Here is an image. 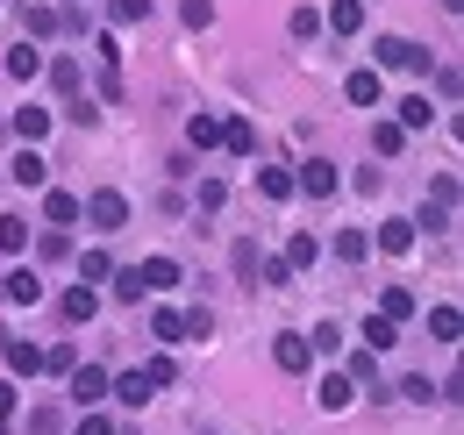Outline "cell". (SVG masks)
Returning <instances> with one entry per match:
<instances>
[{
	"instance_id": "1",
	"label": "cell",
	"mask_w": 464,
	"mask_h": 435,
	"mask_svg": "<svg viewBox=\"0 0 464 435\" xmlns=\"http://www.w3.org/2000/svg\"><path fill=\"white\" fill-rule=\"evenodd\" d=\"M79 221H86L93 236H115V228H129V193H115V186H93V193L79 200Z\"/></svg>"
},
{
	"instance_id": "2",
	"label": "cell",
	"mask_w": 464,
	"mask_h": 435,
	"mask_svg": "<svg viewBox=\"0 0 464 435\" xmlns=\"http://www.w3.org/2000/svg\"><path fill=\"white\" fill-rule=\"evenodd\" d=\"M372 72H429V51L407 36H379L372 44Z\"/></svg>"
},
{
	"instance_id": "3",
	"label": "cell",
	"mask_w": 464,
	"mask_h": 435,
	"mask_svg": "<svg viewBox=\"0 0 464 435\" xmlns=\"http://www.w3.org/2000/svg\"><path fill=\"white\" fill-rule=\"evenodd\" d=\"M272 364H279V372H314L307 328H279V335H272Z\"/></svg>"
},
{
	"instance_id": "4",
	"label": "cell",
	"mask_w": 464,
	"mask_h": 435,
	"mask_svg": "<svg viewBox=\"0 0 464 435\" xmlns=\"http://www.w3.org/2000/svg\"><path fill=\"white\" fill-rule=\"evenodd\" d=\"M0 300H7V307H36V300H44V278H36V265H14V272L0 278Z\"/></svg>"
},
{
	"instance_id": "5",
	"label": "cell",
	"mask_w": 464,
	"mask_h": 435,
	"mask_svg": "<svg viewBox=\"0 0 464 435\" xmlns=\"http://www.w3.org/2000/svg\"><path fill=\"white\" fill-rule=\"evenodd\" d=\"M0 357H7V372H14V379H36V372H44V350H36V343H22V335H7V328H0Z\"/></svg>"
},
{
	"instance_id": "6",
	"label": "cell",
	"mask_w": 464,
	"mask_h": 435,
	"mask_svg": "<svg viewBox=\"0 0 464 435\" xmlns=\"http://www.w3.org/2000/svg\"><path fill=\"white\" fill-rule=\"evenodd\" d=\"M336 186H343V179H336V164H300V171H293V193H307V200H329V193H336Z\"/></svg>"
},
{
	"instance_id": "7",
	"label": "cell",
	"mask_w": 464,
	"mask_h": 435,
	"mask_svg": "<svg viewBox=\"0 0 464 435\" xmlns=\"http://www.w3.org/2000/svg\"><path fill=\"white\" fill-rule=\"evenodd\" d=\"M7 179H14V186H29V193H44V186H51V158H44V150H14Z\"/></svg>"
},
{
	"instance_id": "8",
	"label": "cell",
	"mask_w": 464,
	"mask_h": 435,
	"mask_svg": "<svg viewBox=\"0 0 464 435\" xmlns=\"http://www.w3.org/2000/svg\"><path fill=\"white\" fill-rule=\"evenodd\" d=\"M72 400H79V414H93V407L108 400V372H101V364H79V372H72Z\"/></svg>"
},
{
	"instance_id": "9",
	"label": "cell",
	"mask_w": 464,
	"mask_h": 435,
	"mask_svg": "<svg viewBox=\"0 0 464 435\" xmlns=\"http://www.w3.org/2000/svg\"><path fill=\"white\" fill-rule=\"evenodd\" d=\"M58 314H64V322H72V328H86V322H93V314H101V293H93V285H72V293H64V300H58Z\"/></svg>"
},
{
	"instance_id": "10",
	"label": "cell",
	"mask_w": 464,
	"mask_h": 435,
	"mask_svg": "<svg viewBox=\"0 0 464 435\" xmlns=\"http://www.w3.org/2000/svg\"><path fill=\"white\" fill-rule=\"evenodd\" d=\"M14 136H22V150H36L44 136H51V108H14V121H7Z\"/></svg>"
},
{
	"instance_id": "11",
	"label": "cell",
	"mask_w": 464,
	"mask_h": 435,
	"mask_svg": "<svg viewBox=\"0 0 464 435\" xmlns=\"http://www.w3.org/2000/svg\"><path fill=\"white\" fill-rule=\"evenodd\" d=\"M215 143H222V114H186V150H215Z\"/></svg>"
},
{
	"instance_id": "12",
	"label": "cell",
	"mask_w": 464,
	"mask_h": 435,
	"mask_svg": "<svg viewBox=\"0 0 464 435\" xmlns=\"http://www.w3.org/2000/svg\"><path fill=\"white\" fill-rule=\"evenodd\" d=\"M343 93L357 101V108H386V79H379V72H350Z\"/></svg>"
},
{
	"instance_id": "13",
	"label": "cell",
	"mask_w": 464,
	"mask_h": 435,
	"mask_svg": "<svg viewBox=\"0 0 464 435\" xmlns=\"http://www.w3.org/2000/svg\"><path fill=\"white\" fill-rule=\"evenodd\" d=\"M257 193H265L272 208H286V200H293V171H286V164H257Z\"/></svg>"
},
{
	"instance_id": "14",
	"label": "cell",
	"mask_w": 464,
	"mask_h": 435,
	"mask_svg": "<svg viewBox=\"0 0 464 435\" xmlns=\"http://www.w3.org/2000/svg\"><path fill=\"white\" fill-rule=\"evenodd\" d=\"M322 29H329V36H357V29H364V0H336V7L322 14Z\"/></svg>"
},
{
	"instance_id": "15",
	"label": "cell",
	"mask_w": 464,
	"mask_h": 435,
	"mask_svg": "<svg viewBox=\"0 0 464 435\" xmlns=\"http://www.w3.org/2000/svg\"><path fill=\"white\" fill-rule=\"evenodd\" d=\"M222 150H229V158H257V129H250L243 114H229V121H222Z\"/></svg>"
},
{
	"instance_id": "16",
	"label": "cell",
	"mask_w": 464,
	"mask_h": 435,
	"mask_svg": "<svg viewBox=\"0 0 464 435\" xmlns=\"http://www.w3.org/2000/svg\"><path fill=\"white\" fill-rule=\"evenodd\" d=\"M314 400H322V414H343L350 400H357V385H350V379H343V372H329V379L314 385Z\"/></svg>"
},
{
	"instance_id": "17",
	"label": "cell",
	"mask_w": 464,
	"mask_h": 435,
	"mask_svg": "<svg viewBox=\"0 0 464 435\" xmlns=\"http://www.w3.org/2000/svg\"><path fill=\"white\" fill-rule=\"evenodd\" d=\"M136 278H143V293H172V285H179V265H172V257H143Z\"/></svg>"
},
{
	"instance_id": "18",
	"label": "cell",
	"mask_w": 464,
	"mask_h": 435,
	"mask_svg": "<svg viewBox=\"0 0 464 435\" xmlns=\"http://www.w3.org/2000/svg\"><path fill=\"white\" fill-rule=\"evenodd\" d=\"M108 400H121V407H150V379H143V372H121V379H108Z\"/></svg>"
},
{
	"instance_id": "19",
	"label": "cell",
	"mask_w": 464,
	"mask_h": 435,
	"mask_svg": "<svg viewBox=\"0 0 464 435\" xmlns=\"http://www.w3.org/2000/svg\"><path fill=\"white\" fill-rule=\"evenodd\" d=\"M372 243H379L386 257H407V250H414V221H379V236H372Z\"/></svg>"
},
{
	"instance_id": "20",
	"label": "cell",
	"mask_w": 464,
	"mask_h": 435,
	"mask_svg": "<svg viewBox=\"0 0 464 435\" xmlns=\"http://www.w3.org/2000/svg\"><path fill=\"white\" fill-rule=\"evenodd\" d=\"M429 121H436L429 93H407V101H401V114H393V129H401V136H407V129H429Z\"/></svg>"
},
{
	"instance_id": "21",
	"label": "cell",
	"mask_w": 464,
	"mask_h": 435,
	"mask_svg": "<svg viewBox=\"0 0 464 435\" xmlns=\"http://www.w3.org/2000/svg\"><path fill=\"white\" fill-rule=\"evenodd\" d=\"M44 221H51V228H72V221H79V193H44Z\"/></svg>"
},
{
	"instance_id": "22",
	"label": "cell",
	"mask_w": 464,
	"mask_h": 435,
	"mask_svg": "<svg viewBox=\"0 0 464 435\" xmlns=\"http://www.w3.org/2000/svg\"><path fill=\"white\" fill-rule=\"evenodd\" d=\"M407 314H414V293H407V285H386V293H379V322H393V328H401Z\"/></svg>"
},
{
	"instance_id": "23",
	"label": "cell",
	"mask_w": 464,
	"mask_h": 435,
	"mask_svg": "<svg viewBox=\"0 0 464 435\" xmlns=\"http://www.w3.org/2000/svg\"><path fill=\"white\" fill-rule=\"evenodd\" d=\"M314 257H322V243H314L307 228H293V243H286V272H307Z\"/></svg>"
},
{
	"instance_id": "24",
	"label": "cell",
	"mask_w": 464,
	"mask_h": 435,
	"mask_svg": "<svg viewBox=\"0 0 464 435\" xmlns=\"http://www.w3.org/2000/svg\"><path fill=\"white\" fill-rule=\"evenodd\" d=\"M36 72H44V51H36V44H14V51H7V79H36Z\"/></svg>"
},
{
	"instance_id": "25",
	"label": "cell",
	"mask_w": 464,
	"mask_h": 435,
	"mask_svg": "<svg viewBox=\"0 0 464 435\" xmlns=\"http://www.w3.org/2000/svg\"><path fill=\"white\" fill-rule=\"evenodd\" d=\"M51 86H58L64 101H79V86H86V72H79V57H58V64H51Z\"/></svg>"
},
{
	"instance_id": "26",
	"label": "cell",
	"mask_w": 464,
	"mask_h": 435,
	"mask_svg": "<svg viewBox=\"0 0 464 435\" xmlns=\"http://www.w3.org/2000/svg\"><path fill=\"white\" fill-rule=\"evenodd\" d=\"M229 265H236V278H243V285H257V265H265V250H257V243L243 236V243L229 250Z\"/></svg>"
},
{
	"instance_id": "27",
	"label": "cell",
	"mask_w": 464,
	"mask_h": 435,
	"mask_svg": "<svg viewBox=\"0 0 464 435\" xmlns=\"http://www.w3.org/2000/svg\"><path fill=\"white\" fill-rule=\"evenodd\" d=\"M458 328H464V314L450 307V300H443V307H429V335H436V343H458Z\"/></svg>"
},
{
	"instance_id": "28",
	"label": "cell",
	"mask_w": 464,
	"mask_h": 435,
	"mask_svg": "<svg viewBox=\"0 0 464 435\" xmlns=\"http://www.w3.org/2000/svg\"><path fill=\"white\" fill-rule=\"evenodd\" d=\"M393 343H401V328L379 322V314H364V350H372V357H379V350H393Z\"/></svg>"
},
{
	"instance_id": "29",
	"label": "cell",
	"mask_w": 464,
	"mask_h": 435,
	"mask_svg": "<svg viewBox=\"0 0 464 435\" xmlns=\"http://www.w3.org/2000/svg\"><path fill=\"white\" fill-rule=\"evenodd\" d=\"M336 257H343V265H364V257H372V236H364V228H343V236H336Z\"/></svg>"
},
{
	"instance_id": "30",
	"label": "cell",
	"mask_w": 464,
	"mask_h": 435,
	"mask_svg": "<svg viewBox=\"0 0 464 435\" xmlns=\"http://www.w3.org/2000/svg\"><path fill=\"white\" fill-rule=\"evenodd\" d=\"M0 250H7V257H22V250H29V221L0 215Z\"/></svg>"
},
{
	"instance_id": "31",
	"label": "cell",
	"mask_w": 464,
	"mask_h": 435,
	"mask_svg": "<svg viewBox=\"0 0 464 435\" xmlns=\"http://www.w3.org/2000/svg\"><path fill=\"white\" fill-rule=\"evenodd\" d=\"M108 14H115V29H136V22H150V0H108Z\"/></svg>"
},
{
	"instance_id": "32",
	"label": "cell",
	"mask_w": 464,
	"mask_h": 435,
	"mask_svg": "<svg viewBox=\"0 0 464 435\" xmlns=\"http://www.w3.org/2000/svg\"><path fill=\"white\" fill-rule=\"evenodd\" d=\"M372 150H379V158H401V150H407V136L393 129V121H379V129H372Z\"/></svg>"
},
{
	"instance_id": "33",
	"label": "cell",
	"mask_w": 464,
	"mask_h": 435,
	"mask_svg": "<svg viewBox=\"0 0 464 435\" xmlns=\"http://www.w3.org/2000/svg\"><path fill=\"white\" fill-rule=\"evenodd\" d=\"M79 278H86V285H93V278H115V257H108V250H86V257H79Z\"/></svg>"
},
{
	"instance_id": "34",
	"label": "cell",
	"mask_w": 464,
	"mask_h": 435,
	"mask_svg": "<svg viewBox=\"0 0 464 435\" xmlns=\"http://www.w3.org/2000/svg\"><path fill=\"white\" fill-rule=\"evenodd\" d=\"M44 372H58V379H72V372H79V350H72V343H58V350H44Z\"/></svg>"
},
{
	"instance_id": "35",
	"label": "cell",
	"mask_w": 464,
	"mask_h": 435,
	"mask_svg": "<svg viewBox=\"0 0 464 435\" xmlns=\"http://www.w3.org/2000/svg\"><path fill=\"white\" fill-rule=\"evenodd\" d=\"M222 200H229V186H222V179H200V193H193V208H200V215H215Z\"/></svg>"
},
{
	"instance_id": "36",
	"label": "cell",
	"mask_w": 464,
	"mask_h": 435,
	"mask_svg": "<svg viewBox=\"0 0 464 435\" xmlns=\"http://www.w3.org/2000/svg\"><path fill=\"white\" fill-rule=\"evenodd\" d=\"M150 335H158V343H186V335H179V307H158V314H150Z\"/></svg>"
},
{
	"instance_id": "37",
	"label": "cell",
	"mask_w": 464,
	"mask_h": 435,
	"mask_svg": "<svg viewBox=\"0 0 464 435\" xmlns=\"http://www.w3.org/2000/svg\"><path fill=\"white\" fill-rule=\"evenodd\" d=\"M64 22H58V7H29V36H58ZM29 36H22V44H29Z\"/></svg>"
},
{
	"instance_id": "38",
	"label": "cell",
	"mask_w": 464,
	"mask_h": 435,
	"mask_svg": "<svg viewBox=\"0 0 464 435\" xmlns=\"http://www.w3.org/2000/svg\"><path fill=\"white\" fill-rule=\"evenodd\" d=\"M293 36H300V44H314V36H322V14H314V7H293V22H286Z\"/></svg>"
},
{
	"instance_id": "39",
	"label": "cell",
	"mask_w": 464,
	"mask_h": 435,
	"mask_svg": "<svg viewBox=\"0 0 464 435\" xmlns=\"http://www.w3.org/2000/svg\"><path fill=\"white\" fill-rule=\"evenodd\" d=\"M143 379H150V392H158V385H172V379H179V364H172V357H165V350H158V357L143 364Z\"/></svg>"
},
{
	"instance_id": "40",
	"label": "cell",
	"mask_w": 464,
	"mask_h": 435,
	"mask_svg": "<svg viewBox=\"0 0 464 435\" xmlns=\"http://www.w3.org/2000/svg\"><path fill=\"white\" fill-rule=\"evenodd\" d=\"M257 285H272V293H279V285H293L286 257H265V265H257Z\"/></svg>"
},
{
	"instance_id": "41",
	"label": "cell",
	"mask_w": 464,
	"mask_h": 435,
	"mask_svg": "<svg viewBox=\"0 0 464 435\" xmlns=\"http://www.w3.org/2000/svg\"><path fill=\"white\" fill-rule=\"evenodd\" d=\"M115 300H121V307H136V300H143V278H136V265H129V272H115Z\"/></svg>"
},
{
	"instance_id": "42",
	"label": "cell",
	"mask_w": 464,
	"mask_h": 435,
	"mask_svg": "<svg viewBox=\"0 0 464 435\" xmlns=\"http://www.w3.org/2000/svg\"><path fill=\"white\" fill-rule=\"evenodd\" d=\"M307 350H343V328H336V322H314V335H307Z\"/></svg>"
},
{
	"instance_id": "43",
	"label": "cell",
	"mask_w": 464,
	"mask_h": 435,
	"mask_svg": "<svg viewBox=\"0 0 464 435\" xmlns=\"http://www.w3.org/2000/svg\"><path fill=\"white\" fill-rule=\"evenodd\" d=\"M93 51H101V64H108V72H121V36H115V29H108V36H93Z\"/></svg>"
},
{
	"instance_id": "44",
	"label": "cell",
	"mask_w": 464,
	"mask_h": 435,
	"mask_svg": "<svg viewBox=\"0 0 464 435\" xmlns=\"http://www.w3.org/2000/svg\"><path fill=\"white\" fill-rule=\"evenodd\" d=\"M179 14H186V29H208V22H215V0H186Z\"/></svg>"
},
{
	"instance_id": "45",
	"label": "cell",
	"mask_w": 464,
	"mask_h": 435,
	"mask_svg": "<svg viewBox=\"0 0 464 435\" xmlns=\"http://www.w3.org/2000/svg\"><path fill=\"white\" fill-rule=\"evenodd\" d=\"M36 257H44V265H58V257H72V243H64L58 228H51V236H44V243H36Z\"/></svg>"
},
{
	"instance_id": "46",
	"label": "cell",
	"mask_w": 464,
	"mask_h": 435,
	"mask_svg": "<svg viewBox=\"0 0 464 435\" xmlns=\"http://www.w3.org/2000/svg\"><path fill=\"white\" fill-rule=\"evenodd\" d=\"M29 435H58V407H29Z\"/></svg>"
},
{
	"instance_id": "47",
	"label": "cell",
	"mask_w": 464,
	"mask_h": 435,
	"mask_svg": "<svg viewBox=\"0 0 464 435\" xmlns=\"http://www.w3.org/2000/svg\"><path fill=\"white\" fill-rule=\"evenodd\" d=\"M401 400H414V407H429V400H443V392H436L429 379H407V385H401Z\"/></svg>"
},
{
	"instance_id": "48",
	"label": "cell",
	"mask_w": 464,
	"mask_h": 435,
	"mask_svg": "<svg viewBox=\"0 0 464 435\" xmlns=\"http://www.w3.org/2000/svg\"><path fill=\"white\" fill-rule=\"evenodd\" d=\"M72 435H115V421H108V414L93 407V414H79V429H72Z\"/></svg>"
},
{
	"instance_id": "49",
	"label": "cell",
	"mask_w": 464,
	"mask_h": 435,
	"mask_svg": "<svg viewBox=\"0 0 464 435\" xmlns=\"http://www.w3.org/2000/svg\"><path fill=\"white\" fill-rule=\"evenodd\" d=\"M7 421H14V385H0V435H7Z\"/></svg>"
}]
</instances>
